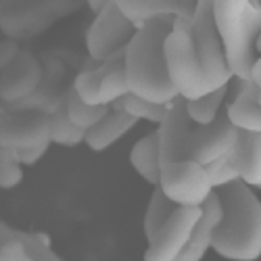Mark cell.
Here are the masks:
<instances>
[{"mask_svg":"<svg viewBox=\"0 0 261 261\" xmlns=\"http://www.w3.org/2000/svg\"><path fill=\"white\" fill-rule=\"evenodd\" d=\"M203 167H205V171H207V176H209V182H211L213 190H215V188H222V186H226V184H230V182H234V180H241V178H238L236 167L232 165V161H230L228 155L215 159V161H211V163H207V165H203Z\"/></svg>","mask_w":261,"mask_h":261,"instance_id":"28","label":"cell"},{"mask_svg":"<svg viewBox=\"0 0 261 261\" xmlns=\"http://www.w3.org/2000/svg\"><path fill=\"white\" fill-rule=\"evenodd\" d=\"M125 94H129V88H127L125 73H123V61H117V63H113L111 67H109V71L100 80L98 105L111 107L115 100L123 98Z\"/></svg>","mask_w":261,"mask_h":261,"instance_id":"26","label":"cell"},{"mask_svg":"<svg viewBox=\"0 0 261 261\" xmlns=\"http://www.w3.org/2000/svg\"><path fill=\"white\" fill-rule=\"evenodd\" d=\"M42 82V65L32 53H17L15 59L0 71V100L21 105L34 96Z\"/></svg>","mask_w":261,"mask_h":261,"instance_id":"11","label":"cell"},{"mask_svg":"<svg viewBox=\"0 0 261 261\" xmlns=\"http://www.w3.org/2000/svg\"><path fill=\"white\" fill-rule=\"evenodd\" d=\"M84 0H0V32L9 40H32L73 15Z\"/></svg>","mask_w":261,"mask_h":261,"instance_id":"5","label":"cell"},{"mask_svg":"<svg viewBox=\"0 0 261 261\" xmlns=\"http://www.w3.org/2000/svg\"><path fill=\"white\" fill-rule=\"evenodd\" d=\"M44 142H50L46 111L17 113L0 123V146L13 150V153L15 150H25L38 144H44Z\"/></svg>","mask_w":261,"mask_h":261,"instance_id":"14","label":"cell"},{"mask_svg":"<svg viewBox=\"0 0 261 261\" xmlns=\"http://www.w3.org/2000/svg\"><path fill=\"white\" fill-rule=\"evenodd\" d=\"M201 217V207H176L148 241L144 261H176Z\"/></svg>","mask_w":261,"mask_h":261,"instance_id":"9","label":"cell"},{"mask_svg":"<svg viewBox=\"0 0 261 261\" xmlns=\"http://www.w3.org/2000/svg\"><path fill=\"white\" fill-rule=\"evenodd\" d=\"M188 21H190L194 50L199 55L201 67L205 71L211 92L217 88H224V86H230L234 77L228 69L222 40H220V34H217L215 21H213V0H197Z\"/></svg>","mask_w":261,"mask_h":261,"instance_id":"6","label":"cell"},{"mask_svg":"<svg viewBox=\"0 0 261 261\" xmlns=\"http://www.w3.org/2000/svg\"><path fill=\"white\" fill-rule=\"evenodd\" d=\"M134 32H136V23L129 21L111 0L102 11L96 13L94 21L90 23L88 32H86L88 55L100 63L111 55L123 50L127 42L132 40Z\"/></svg>","mask_w":261,"mask_h":261,"instance_id":"8","label":"cell"},{"mask_svg":"<svg viewBox=\"0 0 261 261\" xmlns=\"http://www.w3.org/2000/svg\"><path fill=\"white\" fill-rule=\"evenodd\" d=\"M173 19V15H157L138 23L123 55V73L129 92L159 105H169L178 96L169 82L163 55V42Z\"/></svg>","mask_w":261,"mask_h":261,"instance_id":"1","label":"cell"},{"mask_svg":"<svg viewBox=\"0 0 261 261\" xmlns=\"http://www.w3.org/2000/svg\"><path fill=\"white\" fill-rule=\"evenodd\" d=\"M165 67L171 86L176 88L178 96L184 100L199 98L211 92L205 71L201 67L199 55L194 50V42L190 34V21L184 17L173 19V25L163 42Z\"/></svg>","mask_w":261,"mask_h":261,"instance_id":"4","label":"cell"},{"mask_svg":"<svg viewBox=\"0 0 261 261\" xmlns=\"http://www.w3.org/2000/svg\"><path fill=\"white\" fill-rule=\"evenodd\" d=\"M226 96H228V86H224V88H217L213 92H207V94H203L199 98L184 100V107H186V113H188L190 121L197 123V125L211 123L217 115L222 113V107H224Z\"/></svg>","mask_w":261,"mask_h":261,"instance_id":"21","label":"cell"},{"mask_svg":"<svg viewBox=\"0 0 261 261\" xmlns=\"http://www.w3.org/2000/svg\"><path fill=\"white\" fill-rule=\"evenodd\" d=\"M222 217L213 232L211 251L230 261H257L261 257V203L249 184L234 180L215 188Z\"/></svg>","mask_w":261,"mask_h":261,"instance_id":"2","label":"cell"},{"mask_svg":"<svg viewBox=\"0 0 261 261\" xmlns=\"http://www.w3.org/2000/svg\"><path fill=\"white\" fill-rule=\"evenodd\" d=\"M224 113L236 129L261 132V84L251 80L241 82V92L224 109Z\"/></svg>","mask_w":261,"mask_h":261,"instance_id":"17","label":"cell"},{"mask_svg":"<svg viewBox=\"0 0 261 261\" xmlns=\"http://www.w3.org/2000/svg\"><path fill=\"white\" fill-rule=\"evenodd\" d=\"M113 109H121L125 111L129 117H134L136 121H150V123H161V119L165 117L167 113V105H159V102H150V100H144L136 94H125L123 98L115 100L111 105Z\"/></svg>","mask_w":261,"mask_h":261,"instance_id":"24","label":"cell"},{"mask_svg":"<svg viewBox=\"0 0 261 261\" xmlns=\"http://www.w3.org/2000/svg\"><path fill=\"white\" fill-rule=\"evenodd\" d=\"M213 21L232 77L249 80L251 65L257 59L261 9L249 0H213Z\"/></svg>","mask_w":261,"mask_h":261,"instance_id":"3","label":"cell"},{"mask_svg":"<svg viewBox=\"0 0 261 261\" xmlns=\"http://www.w3.org/2000/svg\"><path fill=\"white\" fill-rule=\"evenodd\" d=\"M19 53L17 44L13 40H7V42H0V69L7 67V65L15 59V55Z\"/></svg>","mask_w":261,"mask_h":261,"instance_id":"30","label":"cell"},{"mask_svg":"<svg viewBox=\"0 0 261 261\" xmlns=\"http://www.w3.org/2000/svg\"><path fill=\"white\" fill-rule=\"evenodd\" d=\"M109 3H111V0H86V5L90 7V11H92L94 15H96L98 11H102V9H105Z\"/></svg>","mask_w":261,"mask_h":261,"instance_id":"31","label":"cell"},{"mask_svg":"<svg viewBox=\"0 0 261 261\" xmlns=\"http://www.w3.org/2000/svg\"><path fill=\"white\" fill-rule=\"evenodd\" d=\"M48 148H50V142H44V144H38V146L25 148V150H15L13 157L21 167H30V165H36L42 157H44L48 153Z\"/></svg>","mask_w":261,"mask_h":261,"instance_id":"29","label":"cell"},{"mask_svg":"<svg viewBox=\"0 0 261 261\" xmlns=\"http://www.w3.org/2000/svg\"><path fill=\"white\" fill-rule=\"evenodd\" d=\"M129 163L134 171L148 184L157 186L161 176V163H159V146H157V132H148L142 136L129 150Z\"/></svg>","mask_w":261,"mask_h":261,"instance_id":"20","label":"cell"},{"mask_svg":"<svg viewBox=\"0 0 261 261\" xmlns=\"http://www.w3.org/2000/svg\"><path fill=\"white\" fill-rule=\"evenodd\" d=\"M157 186L178 207H201L213 192L205 167L192 159L163 165Z\"/></svg>","mask_w":261,"mask_h":261,"instance_id":"7","label":"cell"},{"mask_svg":"<svg viewBox=\"0 0 261 261\" xmlns=\"http://www.w3.org/2000/svg\"><path fill=\"white\" fill-rule=\"evenodd\" d=\"M0 261H63L42 232H25L0 222Z\"/></svg>","mask_w":261,"mask_h":261,"instance_id":"13","label":"cell"},{"mask_svg":"<svg viewBox=\"0 0 261 261\" xmlns=\"http://www.w3.org/2000/svg\"><path fill=\"white\" fill-rule=\"evenodd\" d=\"M48 134H50V142L59 146H77L86 138L84 129L75 127L71 119L67 117L65 100L55 107V111L48 113Z\"/></svg>","mask_w":261,"mask_h":261,"instance_id":"23","label":"cell"},{"mask_svg":"<svg viewBox=\"0 0 261 261\" xmlns=\"http://www.w3.org/2000/svg\"><path fill=\"white\" fill-rule=\"evenodd\" d=\"M220 217H222V207H220V199H217V194L213 190L205 199V203L201 205L199 222L194 226L184 251L180 253V257L176 261H203L207 251H211L213 232H215L217 224H220Z\"/></svg>","mask_w":261,"mask_h":261,"instance_id":"15","label":"cell"},{"mask_svg":"<svg viewBox=\"0 0 261 261\" xmlns=\"http://www.w3.org/2000/svg\"><path fill=\"white\" fill-rule=\"evenodd\" d=\"M113 3L138 28V23L157 15H173V17L190 19L197 0H113Z\"/></svg>","mask_w":261,"mask_h":261,"instance_id":"18","label":"cell"},{"mask_svg":"<svg viewBox=\"0 0 261 261\" xmlns=\"http://www.w3.org/2000/svg\"><path fill=\"white\" fill-rule=\"evenodd\" d=\"M21 180H23V167L15 161L13 150L0 146V188L11 190L19 186Z\"/></svg>","mask_w":261,"mask_h":261,"instance_id":"27","label":"cell"},{"mask_svg":"<svg viewBox=\"0 0 261 261\" xmlns=\"http://www.w3.org/2000/svg\"><path fill=\"white\" fill-rule=\"evenodd\" d=\"M65 100V111H67V117L71 119V123L84 132H88L90 127H94L109 111H111V107L107 105H88L84 102L73 90L67 92V96L63 98Z\"/></svg>","mask_w":261,"mask_h":261,"instance_id":"22","label":"cell"},{"mask_svg":"<svg viewBox=\"0 0 261 261\" xmlns=\"http://www.w3.org/2000/svg\"><path fill=\"white\" fill-rule=\"evenodd\" d=\"M178 205H173L165 194L161 192L159 186H155L153 194H150V201H148V207H146V213H144V236L146 241H150L157 230L165 224V220L173 213Z\"/></svg>","mask_w":261,"mask_h":261,"instance_id":"25","label":"cell"},{"mask_svg":"<svg viewBox=\"0 0 261 261\" xmlns=\"http://www.w3.org/2000/svg\"><path fill=\"white\" fill-rule=\"evenodd\" d=\"M194 125L197 123H192L186 113L184 98L176 96L167 105V113L157 127V146H159L161 167L173 161L192 159L190 140H192Z\"/></svg>","mask_w":261,"mask_h":261,"instance_id":"10","label":"cell"},{"mask_svg":"<svg viewBox=\"0 0 261 261\" xmlns=\"http://www.w3.org/2000/svg\"><path fill=\"white\" fill-rule=\"evenodd\" d=\"M228 157L238 171V178L245 184L251 188L261 186V132L238 129L236 142Z\"/></svg>","mask_w":261,"mask_h":261,"instance_id":"16","label":"cell"},{"mask_svg":"<svg viewBox=\"0 0 261 261\" xmlns=\"http://www.w3.org/2000/svg\"><path fill=\"white\" fill-rule=\"evenodd\" d=\"M236 134L238 129L230 123L226 113H220L211 123L194 125L190 140L192 161L207 165L220 157H226L236 142Z\"/></svg>","mask_w":261,"mask_h":261,"instance_id":"12","label":"cell"},{"mask_svg":"<svg viewBox=\"0 0 261 261\" xmlns=\"http://www.w3.org/2000/svg\"><path fill=\"white\" fill-rule=\"evenodd\" d=\"M138 121L134 117H129L121 109H111L94 127H90L86 132L84 142L90 146L94 153H102V150L111 148L115 142H119L129 129H134Z\"/></svg>","mask_w":261,"mask_h":261,"instance_id":"19","label":"cell"}]
</instances>
